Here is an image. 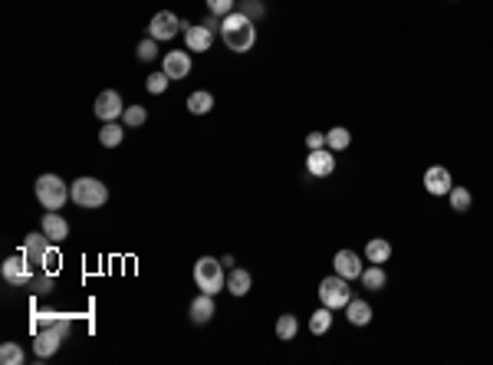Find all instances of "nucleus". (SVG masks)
<instances>
[{
	"label": "nucleus",
	"instance_id": "nucleus-27",
	"mask_svg": "<svg viewBox=\"0 0 493 365\" xmlns=\"http://www.w3.org/2000/svg\"><path fill=\"white\" fill-rule=\"evenodd\" d=\"M296 333H299V323H296L293 313H283V316L276 319V336L283 339V342H290Z\"/></svg>",
	"mask_w": 493,
	"mask_h": 365
},
{
	"label": "nucleus",
	"instance_id": "nucleus-24",
	"mask_svg": "<svg viewBox=\"0 0 493 365\" xmlns=\"http://www.w3.org/2000/svg\"><path fill=\"white\" fill-rule=\"evenodd\" d=\"M326 145H329L332 152H342V148H349V145H352V135H349V128H342V125H335V128H329V132H326Z\"/></svg>",
	"mask_w": 493,
	"mask_h": 365
},
{
	"label": "nucleus",
	"instance_id": "nucleus-19",
	"mask_svg": "<svg viewBox=\"0 0 493 365\" xmlns=\"http://www.w3.org/2000/svg\"><path fill=\"white\" fill-rule=\"evenodd\" d=\"M365 257H369V263H388L391 260V244L381 241V237H375V241L365 244Z\"/></svg>",
	"mask_w": 493,
	"mask_h": 365
},
{
	"label": "nucleus",
	"instance_id": "nucleus-13",
	"mask_svg": "<svg viewBox=\"0 0 493 365\" xmlns=\"http://www.w3.org/2000/svg\"><path fill=\"white\" fill-rule=\"evenodd\" d=\"M332 267H335V273L345 280H362V257L355 250H339V253L332 257Z\"/></svg>",
	"mask_w": 493,
	"mask_h": 365
},
{
	"label": "nucleus",
	"instance_id": "nucleus-4",
	"mask_svg": "<svg viewBox=\"0 0 493 365\" xmlns=\"http://www.w3.org/2000/svg\"><path fill=\"white\" fill-rule=\"evenodd\" d=\"M194 283H198L201 293H220V289H227V277H224V263L214 257H201L194 263Z\"/></svg>",
	"mask_w": 493,
	"mask_h": 365
},
{
	"label": "nucleus",
	"instance_id": "nucleus-14",
	"mask_svg": "<svg viewBox=\"0 0 493 365\" xmlns=\"http://www.w3.org/2000/svg\"><path fill=\"white\" fill-rule=\"evenodd\" d=\"M162 69L168 73V79H184L191 73V49H174V53H165Z\"/></svg>",
	"mask_w": 493,
	"mask_h": 365
},
{
	"label": "nucleus",
	"instance_id": "nucleus-11",
	"mask_svg": "<svg viewBox=\"0 0 493 365\" xmlns=\"http://www.w3.org/2000/svg\"><path fill=\"white\" fill-rule=\"evenodd\" d=\"M424 188H427V194L444 198V194H451V188H454V178H451V172H447L444 164H434V168L424 172Z\"/></svg>",
	"mask_w": 493,
	"mask_h": 365
},
{
	"label": "nucleus",
	"instance_id": "nucleus-20",
	"mask_svg": "<svg viewBox=\"0 0 493 365\" xmlns=\"http://www.w3.org/2000/svg\"><path fill=\"white\" fill-rule=\"evenodd\" d=\"M227 293L230 297H246V293H250V273H246V270H230L227 273Z\"/></svg>",
	"mask_w": 493,
	"mask_h": 365
},
{
	"label": "nucleus",
	"instance_id": "nucleus-28",
	"mask_svg": "<svg viewBox=\"0 0 493 365\" xmlns=\"http://www.w3.org/2000/svg\"><path fill=\"white\" fill-rule=\"evenodd\" d=\"M0 362L4 365H23V349L17 342H4L0 346Z\"/></svg>",
	"mask_w": 493,
	"mask_h": 365
},
{
	"label": "nucleus",
	"instance_id": "nucleus-2",
	"mask_svg": "<svg viewBox=\"0 0 493 365\" xmlns=\"http://www.w3.org/2000/svg\"><path fill=\"white\" fill-rule=\"evenodd\" d=\"M69 333V316H47L33 323V352L40 359H49L59 349V342Z\"/></svg>",
	"mask_w": 493,
	"mask_h": 365
},
{
	"label": "nucleus",
	"instance_id": "nucleus-16",
	"mask_svg": "<svg viewBox=\"0 0 493 365\" xmlns=\"http://www.w3.org/2000/svg\"><path fill=\"white\" fill-rule=\"evenodd\" d=\"M43 234H47V237H49L53 244L66 241V237H69V224H66V217H63V214H57V211H47V214H43Z\"/></svg>",
	"mask_w": 493,
	"mask_h": 365
},
{
	"label": "nucleus",
	"instance_id": "nucleus-1",
	"mask_svg": "<svg viewBox=\"0 0 493 365\" xmlns=\"http://www.w3.org/2000/svg\"><path fill=\"white\" fill-rule=\"evenodd\" d=\"M220 40H224V47L230 53H250L256 43V23L246 13L234 10V13L220 20Z\"/></svg>",
	"mask_w": 493,
	"mask_h": 365
},
{
	"label": "nucleus",
	"instance_id": "nucleus-31",
	"mask_svg": "<svg viewBox=\"0 0 493 365\" xmlns=\"http://www.w3.org/2000/svg\"><path fill=\"white\" fill-rule=\"evenodd\" d=\"M234 4L237 0H208V10L214 17H227V13H234Z\"/></svg>",
	"mask_w": 493,
	"mask_h": 365
},
{
	"label": "nucleus",
	"instance_id": "nucleus-9",
	"mask_svg": "<svg viewBox=\"0 0 493 365\" xmlns=\"http://www.w3.org/2000/svg\"><path fill=\"white\" fill-rule=\"evenodd\" d=\"M125 106H122V96L115 92V89H102L99 96H95V116L102 119V122H115V119H122Z\"/></svg>",
	"mask_w": 493,
	"mask_h": 365
},
{
	"label": "nucleus",
	"instance_id": "nucleus-7",
	"mask_svg": "<svg viewBox=\"0 0 493 365\" xmlns=\"http://www.w3.org/2000/svg\"><path fill=\"white\" fill-rule=\"evenodd\" d=\"M352 299V287L349 280L339 277V273H332V277H326L323 283H319V303L329 309H345Z\"/></svg>",
	"mask_w": 493,
	"mask_h": 365
},
{
	"label": "nucleus",
	"instance_id": "nucleus-35",
	"mask_svg": "<svg viewBox=\"0 0 493 365\" xmlns=\"http://www.w3.org/2000/svg\"><path fill=\"white\" fill-rule=\"evenodd\" d=\"M306 148L313 152V148H326V135L323 132H309L306 135Z\"/></svg>",
	"mask_w": 493,
	"mask_h": 365
},
{
	"label": "nucleus",
	"instance_id": "nucleus-10",
	"mask_svg": "<svg viewBox=\"0 0 493 365\" xmlns=\"http://www.w3.org/2000/svg\"><path fill=\"white\" fill-rule=\"evenodd\" d=\"M306 172L313 178H329L335 172V152L332 148H313L309 158H306Z\"/></svg>",
	"mask_w": 493,
	"mask_h": 365
},
{
	"label": "nucleus",
	"instance_id": "nucleus-23",
	"mask_svg": "<svg viewBox=\"0 0 493 365\" xmlns=\"http://www.w3.org/2000/svg\"><path fill=\"white\" fill-rule=\"evenodd\" d=\"M125 138V128L119 122H105L102 125V132H99V142L105 145V148H119Z\"/></svg>",
	"mask_w": 493,
	"mask_h": 365
},
{
	"label": "nucleus",
	"instance_id": "nucleus-3",
	"mask_svg": "<svg viewBox=\"0 0 493 365\" xmlns=\"http://www.w3.org/2000/svg\"><path fill=\"white\" fill-rule=\"evenodd\" d=\"M33 191H37V201L47 208V211H59L63 204L69 201V184L57 174H40L37 184H33Z\"/></svg>",
	"mask_w": 493,
	"mask_h": 365
},
{
	"label": "nucleus",
	"instance_id": "nucleus-6",
	"mask_svg": "<svg viewBox=\"0 0 493 365\" xmlns=\"http://www.w3.org/2000/svg\"><path fill=\"white\" fill-rule=\"evenodd\" d=\"M49 237L43 231L40 234H30V237H23V247H20V253H23V260H27V267L33 270V277L37 273H47V257H49Z\"/></svg>",
	"mask_w": 493,
	"mask_h": 365
},
{
	"label": "nucleus",
	"instance_id": "nucleus-33",
	"mask_svg": "<svg viewBox=\"0 0 493 365\" xmlns=\"http://www.w3.org/2000/svg\"><path fill=\"white\" fill-rule=\"evenodd\" d=\"M30 287H33V293L40 297V293H47V289L53 287V277H43V273H37V277L30 280Z\"/></svg>",
	"mask_w": 493,
	"mask_h": 365
},
{
	"label": "nucleus",
	"instance_id": "nucleus-30",
	"mask_svg": "<svg viewBox=\"0 0 493 365\" xmlns=\"http://www.w3.org/2000/svg\"><path fill=\"white\" fill-rule=\"evenodd\" d=\"M122 119H125V125H129V128H138V125H145V119H148V112H145L142 106H125Z\"/></svg>",
	"mask_w": 493,
	"mask_h": 365
},
{
	"label": "nucleus",
	"instance_id": "nucleus-15",
	"mask_svg": "<svg viewBox=\"0 0 493 365\" xmlns=\"http://www.w3.org/2000/svg\"><path fill=\"white\" fill-rule=\"evenodd\" d=\"M210 43H214V33H210L204 23H201V27H188V30H184V47H188L191 53H208Z\"/></svg>",
	"mask_w": 493,
	"mask_h": 365
},
{
	"label": "nucleus",
	"instance_id": "nucleus-8",
	"mask_svg": "<svg viewBox=\"0 0 493 365\" xmlns=\"http://www.w3.org/2000/svg\"><path fill=\"white\" fill-rule=\"evenodd\" d=\"M188 27H191L188 20H181L178 13H171V10H162V13H155L152 23H148V37L171 40V37H178V30H188Z\"/></svg>",
	"mask_w": 493,
	"mask_h": 365
},
{
	"label": "nucleus",
	"instance_id": "nucleus-26",
	"mask_svg": "<svg viewBox=\"0 0 493 365\" xmlns=\"http://www.w3.org/2000/svg\"><path fill=\"white\" fill-rule=\"evenodd\" d=\"M362 287L365 289H381L385 287V270H381V263H372L369 270H362Z\"/></svg>",
	"mask_w": 493,
	"mask_h": 365
},
{
	"label": "nucleus",
	"instance_id": "nucleus-34",
	"mask_svg": "<svg viewBox=\"0 0 493 365\" xmlns=\"http://www.w3.org/2000/svg\"><path fill=\"white\" fill-rule=\"evenodd\" d=\"M240 13H246L250 20L263 17V4H260V0H244V10H240Z\"/></svg>",
	"mask_w": 493,
	"mask_h": 365
},
{
	"label": "nucleus",
	"instance_id": "nucleus-22",
	"mask_svg": "<svg viewBox=\"0 0 493 365\" xmlns=\"http://www.w3.org/2000/svg\"><path fill=\"white\" fill-rule=\"evenodd\" d=\"M210 109H214V96L210 92H191L188 96V112H194V116H208Z\"/></svg>",
	"mask_w": 493,
	"mask_h": 365
},
{
	"label": "nucleus",
	"instance_id": "nucleus-18",
	"mask_svg": "<svg viewBox=\"0 0 493 365\" xmlns=\"http://www.w3.org/2000/svg\"><path fill=\"white\" fill-rule=\"evenodd\" d=\"M345 313H349V323L352 326H369L372 323V306L365 303V299H349V306H345Z\"/></svg>",
	"mask_w": 493,
	"mask_h": 365
},
{
	"label": "nucleus",
	"instance_id": "nucleus-12",
	"mask_svg": "<svg viewBox=\"0 0 493 365\" xmlns=\"http://www.w3.org/2000/svg\"><path fill=\"white\" fill-rule=\"evenodd\" d=\"M0 273H4V280H7V283H13V287H30V280H33V270L27 267V260H23V253H20V257H10V260H4V267H0Z\"/></svg>",
	"mask_w": 493,
	"mask_h": 365
},
{
	"label": "nucleus",
	"instance_id": "nucleus-25",
	"mask_svg": "<svg viewBox=\"0 0 493 365\" xmlns=\"http://www.w3.org/2000/svg\"><path fill=\"white\" fill-rule=\"evenodd\" d=\"M447 198H451V211H457V214H467V211H470V204H474L470 191H467V188H457V184L451 188Z\"/></svg>",
	"mask_w": 493,
	"mask_h": 365
},
{
	"label": "nucleus",
	"instance_id": "nucleus-21",
	"mask_svg": "<svg viewBox=\"0 0 493 365\" xmlns=\"http://www.w3.org/2000/svg\"><path fill=\"white\" fill-rule=\"evenodd\" d=\"M332 313H335V309L323 306V309H316L313 316H309V333H313V336H326V333H329V326H332Z\"/></svg>",
	"mask_w": 493,
	"mask_h": 365
},
{
	"label": "nucleus",
	"instance_id": "nucleus-17",
	"mask_svg": "<svg viewBox=\"0 0 493 365\" xmlns=\"http://www.w3.org/2000/svg\"><path fill=\"white\" fill-rule=\"evenodd\" d=\"M210 316H214V297L210 293L194 297V303H191V323L204 326V323H210Z\"/></svg>",
	"mask_w": 493,
	"mask_h": 365
},
{
	"label": "nucleus",
	"instance_id": "nucleus-5",
	"mask_svg": "<svg viewBox=\"0 0 493 365\" xmlns=\"http://www.w3.org/2000/svg\"><path fill=\"white\" fill-rule=\"evenodd\" d=\"M69 198H73V204H79V208L95 211V208H102V204L109 201V188H105L99 178H76L73 188H69Z\"/></svg>",
	"mask_w": 493,
	"mask_h": 365
},
{
	"label": "nucleus",
	"instance_id": "nucleus-32",
	"mask_svg": "<svg viewBox=\"0 0 493 365\" xmlns=\"http://www.w3.org/2000/svg\"><path fill=\"white\" fill-rule=\"evenodd\" d=\"M155 56H158V47H155V37L142 40V43H138V59H145V63H148V59H155Z\"/></svg>",
	"mask_w": 493,
	"mask_h": 365
},
{
	"label": "nucleus",
	"instance_id": "nucleus-29",
	"mask_svg": "<svg viewBox=\"0 0 493 365\" xmlns=\"http://www.w3.org/2000/svg\"><path fill=\"white\" fill-rule=\"evenodd\" d=\"M168 73H165V69H158V73H152V76L145 79V89H148V92H155V96H158V92H165V89H168Z\"/></svg>",
	"mask_w": 493,
	"mask_h": 365
}]
</instances>
